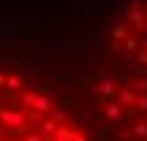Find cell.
<instances>
[{"mask_svg": "<svg viewBox=\"0 0 147 141\" xmlns=\"http://www.w3.org/2000/svg\"><path fill=\"white\" fill-rule=\"evenodd\" d=\"M0 141H101L76 71L0 41Z\"/></svg>", "mask_w": 147, "mask_h": 141, "instance_id": "obj_2", "label": "cell"}, {"mask_svg": "<svg viewBox=\"0 0 147 141\" xmlns=\"http://www.w3.org/2000/svg\"><path fill=\"white\" fill-rule=\"evenodd\" d=\"M76 82L101 141H147V0H106L95 11Z\"/></svg>", "mask_w": 147, "mask_h": 141, "instance_id": "obj_1", "label": "cell"}]
</instances>
